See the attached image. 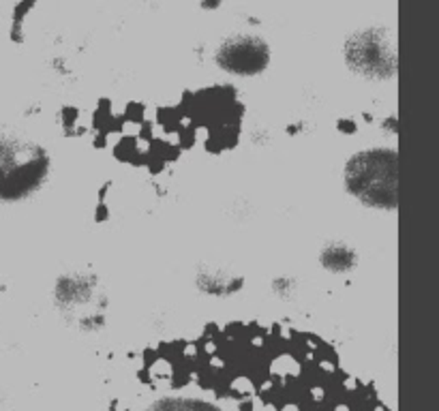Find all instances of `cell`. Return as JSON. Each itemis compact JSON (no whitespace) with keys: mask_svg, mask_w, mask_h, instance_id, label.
<instances>
[{"mask_svg":"<svg viewBox=\"0 0 439 411\" xmlns=\"http://www.w3.org/2000/svg\"><path fill=\"white\" fill-rule=\"evenodd\" d=\"M322 261L326 268L330 270H347L352 264H354V253L345 247H339V245H332L324 251L322 255Z\"/></svg>","mask_w":439,"mask_h":411,"instance_id":"cell-6","label":"cell"},{"mask_svg":"<svg viewBox=\"0 0 439 411\" xmlns=\"http://www.w3.org/2000/svg\"><path fill=\"white\" fill-rule=\"evenodd\" d=\"M148 411H225L208 401L201 398H182V396H172V398H161L150 405Z\"/></svg>","mask_w":439,"mask_h":411,"instance_id":"cell-5","label":"cell"},{"mask_svg":"<svg viewBox=\"0 0 439 411\" xmlns=\"http://www.w3.org/2000/svg\"><path fill=\"white\" fill-rule=\"evenodd\" d=\"M50 159L43 148L20 137L0 135V201H17L48 178Z\"/></svg>","mask_w":439,"mask_h":411,"instance_id":"cell-2","label":"cell"},{"mask_svg":"<svg viewBox=\"0 0 439 411\" xmlns=\"http://www.w3.org/2000/svg\"><path fill=\"white\" fill-rule=\"evenodd\" d=\"M396 167L392 148H370L352 157L345 165V187L362 203L375 208H396Z\"/></svg>","mask_w":439,"mask_h":411,"instance_id":"cell-1","label":"cell"},{"mask_svg":"<svg viewBox=\"0 0 439 411\" xmlns=\"http://www.w3.org/2000/svg\"><path fill=\"white\" fill-rule=\"evenodd\" d=\"M345 56L354 68L366 75H392L396 66L392 32L386 28H368L354 34L345 45Z\"/></svg>","mask_w":439,"mask_h":411,"instance_id":"cell-3","label":"cell"},{"mask_svg":"<svg viewBox=\"0 0 439 411\" xmlns=\"http://www.w3.org/2000/svg\"><path fill=\"white\" fill-rule=\"evenodd\" d=\"M270 60L268 43L257 34H233L217 52L221 68L238 75H253L266 68Z\"/></svg>","mask_w":439,"mask_h":411,"instance_id":"cell-4","label":"cell"}]
</instances>
